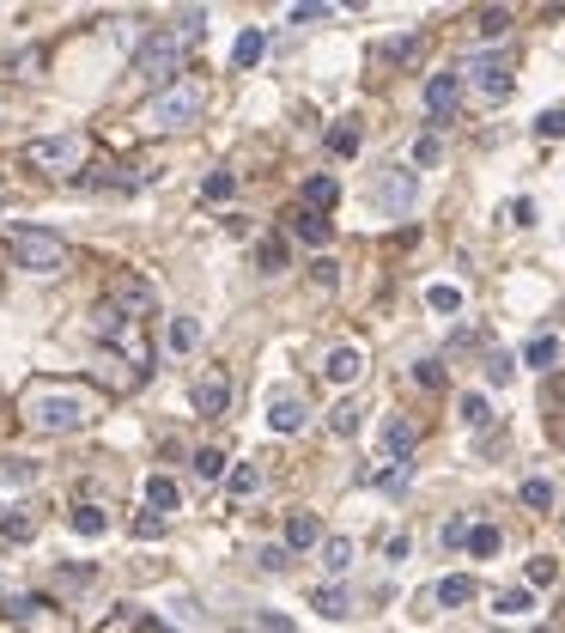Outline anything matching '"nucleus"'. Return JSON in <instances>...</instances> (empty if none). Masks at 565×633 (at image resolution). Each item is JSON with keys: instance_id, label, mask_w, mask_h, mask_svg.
<instances>
[{"instance_id": "obj_1", "label": "nucleus", "mask_w": 565, "mask_h": 633, "mask_svg": "<svg viewBox=\"0 0 565 633\" xmlns=\"http://www.w3.org/2000/svg\"><path fill=\"white\" fill-rule=\"evenodd\" d=\"M19 408H25V426H31V432H49V439L79 432V426L98 415V402H92L86 390H67V384H31Z\"/></svg>"}, {"instance_id": "obj_2", "label": "nucleus", "mask_w": 565, "mask_h": 633, "mask_svg": "<svg viewBox=\"0 0 565 633\" xmlns=\"http://www.w3.org/2000/svg\"><path fill=\"white\" fill-rule=\"evenodd\" d=\"M176 73H183V37H176V31L140 37V49H134V79L152 86V92H170Z\"/></svg>"}, {"instance_id": "obj_3", "label": "nucleus", "mask_w": 565, "mask_h": 633, "mask_svg": "<svg viewBox=\"0 0 565 633\" xmlns=\"http://www.w3.org/2000/svg\"><path fill=\"white\" fill-rule=\"evenodd\" d=\"M6 250H12V262H19L25 275H61L67 256H73L55 232H37V226H12V232H6Z\"/></svg>"}, {"instance_id": "obj_4", "label": "nucleus", "mask_w": 565, "mask_h": 633, "mask_svg": "<svg viewBox=\"0 0 565 633\" xmlns=\"http://www.w3.org/2000/svg\"><path fill=\"white\" fill-rule=\"evenodd\" d=\"M195 116H201V92H195V86H170V92H159V98H152V110H146V128L176 135V128H189Z\"/></svg>"}, {"instance_id": "obj_5", "label": "nucleus", "mask_w": 565, "mask_h": 633, "mask_svg": "<svg viewBox=\"0 0 565 633\" xmlns=\"http://www.w3.org/2000/svg\"><path fill=\"white\" fill-rule=\"evenodd\" d=\"M25 165L31 171H79L86 165V135H49V141H31L25 146Z\"/></svg>"}, {"instance_id": "obj_6", "label": "nucleus", "mask_w": 565, "mask_h": 633, "mask_svg": "<svg viewBox=\"0 0 565 633\" xmlns=\"http://www.w3.org/2000/svg\"><path fill=\"white\" fill-rule=\"evenodd\" d=\"M225 402H232V372L225 366H201L189 378V408L201 421H213V415H225Z\"/></svg>"}, {"instance_id": "obj_7", "label": "nucleus", "mask_w": 565, "mask_h": 633, "mask_svg": "<svg viewBox=\"0 0 565 633\" xmlns=\"http://www.w3.org/2000/svg\"><path fill=\"white\" fill-rule=\"evenodd\" d=\"M103 305H116L128 323H140V316L159 311V292H152V281H140V275H110V299Z\"/></svg>"}, {"instance_id": "obj_8", "label": "nucleus", "mask_w": 565, "mask_h": 633, "mask_svg": "<svg viewBox=\"0 0 565 633\" xmlns=\"http://www.w3.org/2000/svg\"><path fill=\"white\" fill-rule=\"evenodd\" d=\"M414 195H420V177L407 171V165H401V171H383V183H377V208L383 213H407Z\"/></svg>"}, {"instance_id": "obj_9", "label": "nucleus", "mask_w": 565, "mask_h": 633, "mask_svg": "<svg viewBox=\"0 0 565 633\" xmlns=\"http://www.w3.org/2000/svg\"><path fill=\"white\" fill-rule=\"evenodd\" d=\"M468 73H474V86H480L493 104H499V98H511V62H504V55H474V62H468Z\"/></svg>"}, {"instance_id": "obj_10", "label": "nucleus", "mask_w": 565, "mask_h": 633, "mask_svg": "<svg viewBox=\"0 0 565 633\" xmlns=\"http://www.w3.org/2000/svg\"><path fill=\"white\" fill-rule=\"evenodd\" d=\"M456 98H463V79H456V73H432V79H426V116H432V122H450V116H456Z\"/></svg>"}, {"instance_id": "obj_11", "label": "nucleus", "mask_w": 565, "mask_h": 633, "mask_svg": "<svg viewBox=\"0 0 565 633\" xmlns=\"http://www.w3.org/2000/svg\"><path fill=\"white\" fill-rule=\"evenodd\" d=\"M304 415H310V408H304L299 390H274V396H267V426H274V432H299Z\"/></svg>"}, {"instance_id": "obj_12", "label": "nucleus", "mask_w": 565, "mask_h": 633, "mask_svg": "<svg viewBox=\"0 0 565 633\" xmlns=\"http://www.w3.org/2000/svg\"><path fill=\"white\" fill-rule=\"evenodd\" d=\"M79 189H140L146 171H134V165H116V171H79L73 177Z\"/></svg>"}, {"instance_id": "obj_13", "label": "nucleus", "mask_w": 565, "mask_h": 633, "mask_svg": "<svg viewBox=\"0 0 565 633\" xmlns=\"http://www.w3.org/2000/svg\"><path fill=\"white\" fill-rule=\"evenodd\" d=\"M359 372H365V353L359 348H334L329 359H323V378H329V384H353Z\"/></svg>"}, {"instance_id": "obj_14", "label": "nucleus", "mask_w": 565, "mask_h": 633, "mask_svg": "<svg viewBox=\"0 0 565 633\" xmlns=\"http://www.w3.org/2000/svg\"><path fill=\"white\" fill-rule=\"evenodd\" d=\"M292 238H299V244H310V250H323L334 238V226L329 219H323V213H310V208H299L292 213Z\"/></svg>"}, {"instance_id": "obj_15", "label": "nucleus", "mask_w": 565, "mask_h": 633, "mask_svg": "<svg viewBox=\"0 0 565 633\" xmlns=\"http://www.w3.org/2000/svg\"><path fill=\"white\" fill-rule=\"evenodd\" d=\"M262 55H267V31H256V25H250V31L232 43V68H237V73H250L256 62H262Z\"/></svg>"}, {"instance_id": "obj_16", "label": "nucleus", "mask_w": 565, "mask_h": 633, "mask_svg": "<svg viewBox=\"0 0 565 633\" xmlns=\"http://www.w3.org/2000/svg\"><path fill=\"white\" fill-rule=\"evenodd\" d=\"M414 426L407 421H383V463H407V451H414Z\"/></svg>"}, {"instance_id": "obj_17", "label": "nucleus", "mask_w": 565, "mask_h": 633, "mask_svg": "<svg viewBox=\"0 0 565 633\" xmlns=\"http://www.w3.org/2000/svg\"><path fill=\"white\" fill-rule=\"evenodd\" d=\"M316 542H323V524H316L310 512H292V518H286V555H292V548H316Z\"/></svg>"}, {"instance_id": "obj_18", "label": "nucleus", "mask_w": 565, "mask_h": 633, "mask_svg": "<svg viewBox=\"0 0 565 633\" xmlns=\"http://www.w3.org/2000/svg\"><path fill=\"white\" fill-rule=\"evenodd\" d=\"M225 493H232V506L237 499H256V493H262V469H256V463H237L232 475H225Z\"/></svg>"}, {"instance_id": "obj_19", "label": "nucleus", "mask_w": 565, "mask_h": 633, "mask_svg": "<svg viewBox=\"0 0 565 633\" xmlns=\"http://www.w3.org/2000/svg\"><path fill=\"white\" fill-rule=\"evenodd\" d=\"M170 353H195L201 348V316H170Z\"/></svg>"}, {"instance_id": "obj_20", "label": "nucleus", "mask_w": 565, "mask_h": 633, "mask_svg": "<svg viewBox=\"0 0 565 633\" xmlns=\"http://www.w3.org/2000/svg\"><path fill=\"white\" fill-rule=\"evenodd\" d=\"M310 603H316L329 621H347V615H353V597H347L340 585H323V591H310Z\"/></svg>"}, {"instance_id": "obj_21", "label": "nucleus", "mask_w": 565, "mask_h": 633, "mask_svg": "<svg viewBox=\"0 0 565 633\" xmlns=\"http://www.w3.org/2000/svg\"><path fill=\"white\" fill-rule=\"evenodd\" d=\"M499 548H504L499 524H474V530H468V555H474V561H493Z\"/></svg>"}, {"instance_id": "obj_22", "label": "nucleus", "mask_w": 565, "mask_h": 633, "mask_svg": "<svg viewBox=\"0 0 565 633\" xmlns=\"http://www.w3.org/2000/svg\"><path fill=\"white\" fill-rule=\"evenodd\" d=\"M334 201H340V183H334V177H310V183H304V208L310 213L334 208Z\"/></svg>"}, {"instance_id": "obj_23", "label": "nucleus", "mask_w": 565, "mask_h": 633, "mask_svg": "<svg viewBox=\"0 0 565 633\" xmlns=\"http://www.w3.org/2000/svg\"><path fill=\"white\" fill-rule=\"evenodd\" d=\"M329 152L334 159H353V152H359V122H353V116H340L329 128Z\"/></svg>"}, {"instance_id": "obj_24", "label": "nucleus", "mask_w": 565, "mask_h": 633, "mask_svg": "<svg viewBox=\"0 0 565 633\" xmlns=\"http://www.w3.org/2000/svg\"><path fill=\"white\" fill-rule=\"evenodd\" d=\"M256 268H262V275H280V268H286V238H280V232H267L262 244H256Z\"/></svg>"}, {"instance_id": "obj_25", "label": "nucleus", "mask_w": 565, "mask_h": 633, "mask_svg": "<svg viewBox=\"0 0 565 633\" xmlns=\"http://www.w3.org/2000/svg\"><path fill=\"white\" fill-rule=\"evenodd\" d=\"M438 603H444V609H463V603H474V579H468V572L444 579V585H438Z\"/></svg>"}, {"instance_id": "obj_26", "label": "nucleus", "mask_w": 565, "mask_h": 633, "mask_svg": "<svg viewBox=\"0 0 565 633\" xmlns=\"http://www.w3.org/2000/svg\"><path fill=\"white\" fill-rule=\"evenodd\" d=\"M195 475L201 481H225V451H219V445H201L195 451Z\"/></svg>"}, {"instance_id": "obj_27", "label": "nucleus", "mask_w": 565, "mask_h": 633, "mask_svg": "<svg viewBox=\"0 0 565 633\" xmlns=\"http://www.w3.org/2000/svg\"><path fill=\"white\" fill-rule=\"evenodd\" d=\"M323 566H329L334 579H340V572L353 566V542H347V536H329V542H323Z\"/></svg>"}, {"instance_id": "obj_28", "label": "nucleus", "mask_w": 565, "mask_h": 633, "mask_svg": "<svg viewBox=\"0 0 565 633\" xmlns=\"http://www.w3.org/2000/svg\"><path fill=\"white\" fill-rule=\"evenodd\" d=\"M201 195H207V201H232V195H237V177L232 171H207V177H201Z\"/></svg>"}, {"instance_id": "obj_29", "label": "nucleus", "mask_w": 565, "mask_h": 633, "mask_svg": "<svg viewBox=\"0 0 565 633\" xmlns=\"http://www.w3.org/2000/svg\"><path fill=\"white\" fill-rule=\"evenodd\" d=\"M523 359H529L535 372H547V366H553V359H560V341H553V335H535L529 348H523Z\"/></svg>"}, {"instance_id": "obj_30", "label": "nucleus", "mask_w": 565, "mask_h": 633, "mask_svg": "<svg viewBox=\"0 0 565 633\" xmlns=\"http://www.w3.org/2000/svg\"><path fill=\"white\" fill-rule=\"evenodd\" d=\"M146 506H152V512H176V481L152 475V481H146Z\"/></svg>"}, {"instance_id": "obj_31", "label": "nucleus", "mask_w": 565, "mask_h": 633, "mask_svg": "<svg viewBox=\"0 0 565 633\" xmlns=\"http://www.w3.org/2000/svg\"><path fill=\"white\" fill-rule=\"evenodd\" d=\"M0 481H6V488H31L37 469H31L25 457H0Z\"/></svg>"}, {"instance_id": "obj_32", "label": "nucleus", "mask_w": 565, "mask_h": 633, "mask_svg": "<svg viewBox=\"0 0 565 633\" xmlns=\"http://www.w3.org/2000/svg\"><path fill=\"white\" fill-rule=\"evenodd\" d=\"M456 408H463V421H468V426H487V421H493V402H487L480 390H468V396L456 402Z\"/></svg>"}, {"instance_id": "obj_33", "label": "nucleus", "mask_w": 565, "mask_h": 633, "mask_svg": "<svg viewBox=\"0 0 565 633\" xmlns=\"http://www.w3.org/2000/svg\"><path fill=\"white\" fill-rule=\"evenodd\" d=\"M365 481H371V488H389V493H396V488H407V463H383V469H365Z\"/></svg>"}, {"instance_id": "obj_34", "label": "nucleus", "mask_w": 565, "mask_h": 633, "mask_svg": "<svg viewBox=\"0 0 565 633\" xmlns=\"http://www.w3.org/2000/svg\"><path fill=\"white\" fill-rule=\"evenodd\" d=\"M329 432L334 439H353V432H359V402H340V408L329 415Z\"/></svg>"}, {"instance_id": "obj_35", "label": "nucleus", "mask_w": 565, "mask_h": 633, "mask_svg": "<svg viewBox=\"0 0 565 633\" xmlns=\"http://www.w3.org/2000/svg\"><path fill=\"white\" fill-rule=\"evenodd\" d=\"M535 135H541V141H565V104L541 110V116H535Z\"/></svg>"}, {"instance_id": "obj_36", "label": "nucleus", "mask_w": 565, "mask_h": 633, "mask_svg": "<svg viewBox=\"0 0 565 633\" xmlns=\"http://www.w3.org/2000/svg\"><path fill=\"white\" fill-rule=\"evenodd\" d=\"M0 536H6V542H31L37 518H31V512H12V518H0Z\"/></svg>"}, {"instance_id": "obj_37", "label": "nucleus", "mask_w": 565, "mask_h": 633, "mask_svg": "<svg viewBox=\"0 0 565 633\" xmlns=\"http://www.w3.org/2000/svg\"><path fill=\"white\" fill-rule=\"evenodd\" d=\"M523 506H529V512H547V506H553V481L529 475V481H523Z\"/></svg>"}, {"instance_id": "obj_38", "label": "nucleus", "mask_w": 565, "mask_h": 633, "mask_svg": "<svg viewBox=\"0 0 565 633\" xmlns=\"http://www.w3.org/2000/svg\"><path fill=\"white\" fill-rule=\"evenodd\" d=\"M474 31H480V37H504V31H511V12H504V6H487V12L474 19Z\"/></svg>"}, {"instance_id": "obj_39", "label": "nucleus", "mask_w": 565, "mask_h": 633, "mask_svg": "<svg viewBox=\"0 0 565 633\" xmlns=\"http://www.w3.org/2000/svg\"><path fill=\"white\" fill-rule=\"evenodd\" d=\"M73 530H79V536H103V530H110V518H103L98 506H79V512H73Z\"/></svg>"}, {"instance_id": "obj_40", "label": "nucleus", "mask_w": 565, "mask_h": 633, "mask_svg": "<svg viewBox=\"0 0 565 633\" xmlns=\"http://www.w3.org/2000/svg\"><path fill=\"white\" fill-rule=\"evenodd\" d=\"M426 305L444 311V316H456V311H463V292H456V286H432V292H426Z\"/></svg>"}, {"instance_id": "obj_41", "label": "nucleus", "mask_w": 565, "mask_h": 633, "mask_svg": "<svg viewBox=\"0 0 565 633\" xmlns=\"http://www.w3.org/2000/svg\"><path fill=\"white\" fill-rule=\"evenodd\" d=\"M529 609H535V597L523 591V585H511V591L499 597V615H529Z\"/></svg>"}, {"instance_id": "obj_42", "label": "nucleus", "mask_w": 565, "mask_h": 633, "mask_svg": "<svg viewBox=\"0 0 565 633\" xmlns=\"http://www.w3.org/2000/svg\"><path fill=\"white\" fill-rule=\"evenodd\" d=\"M511 372H517L511 353H487V384H511Z\"/></svg>"}, {"instance_id": "obj_43", "label": "nucleus", "mask_w": 565, "mask_h": 633, "mask_svg": "<svg viewBox=\"0 0 565 633\" xmlns=\"http://www.w3.org/2000/svg\"><path fill=\"white\" fill-rule=\"evenodd\" d=\"M438 159H444V141H438V135H420V141H414V165H438Z\"/></svg>"}, {"instance_id": "obj_44", "label": "nucleus", "mask_w": 565, "mask_h": 633, "mask_svg": "<svg viewBox=\"0 0 565 633\" xmlns=\"http://www.w3.org/2000/svg\"><path fill=\"white\" fill-rule=\"evenodd\" d=\"M420 55V37H396V43H383V62H414Z\"/></svg>"}, {"instance_id": "obj_45", "label": "nucleus", "mask_w": 565, "mask_h": 633, "mask_svg": "<svg viewBox=\"0 0 565 633\" xmlns=\"http://www.w3.org/2000/svg\"><path fill=\"white\" fill-rule=\"evenodd\" d=\"M176 37H189V43H201L207 37V6H195V12H183V31Z\"/></svg>"}, {"instance_id": "obj_46", "label": "nucleus", "mask_w": 565, "mask_h": 633, "mask_svg": "<svg viewBox=\"0 0 565 633\" xmlns=\"http://www.w3.org/2000/svg\"><path fill=\"white\" fill-rule=\"evenodd\" d=\"M414 378H420L426 390H438V384H444V359H420V366H414Z\"/></svg>"}, {"instance_id": "obj_47", "label": "nucleus", "mask_w": 565, "mask_h": 633, "mask_svg": "<svg viewBox=\"0 0 565 633\" xmlns=\"http://www.w3.org/2000/svg\"><path fill=\"white\" fill-rule=\"evenodd\" d=\"M553 579H560V566L547 561V555H535L529 561V585H553Z\"/></svg>"}, {"instance_id": "obj_48", "label": "nucleus", "mask_w": 565, "mask_h": 633, "mask_svg": "<svg viewBox=\"0 0 565 633\" xmlns=\"http://www.w3.org/2000/svg\"><path fill=\"white\" fill-rule=\"evenodd\" d=\"M310 281H316V286H334V281H340V268L323 256V262H310Z\"/></svg>"}, {"instance_id": "obj_49", "label": "nucleus", "mask_w": 565, "mask_h": 633, "mask_svg": "<svg viewBox=\"0 0 565 633\" xmlns=\"http://www.w3.org/2000/svg\"><path fill=\"white\" fill-rule=\"evenodd\" d=\"M256 561H262V572H286V566H292V561H286V548H262Z\"/></svg>"}, {"instance_id": "obj_50", "label": "nucleus", "mask_w": 565, "mask_h": 633, "mask_svg": "<svg viewBox=\"0 0 565 633\" xmlns=\"http://www.w3.org/2000/svg\"><path fill=\"white\" fill-rule=\"evenodd\" d=\"M159 530H165V524H159V518H152V512H146V518H134V536H140V542H152V536H159Z\"/></svg>"}, {"instance_id": "obj_51", "label": "nucleus", "mask_w": 565, "mask_h": 633, "mask_svg": "<svg viewBox=\"0 0 565 633\" xmlns=\"http://www.w3.org/2000/svg\"><path fill=\"white\" fill-rule=\"evenodd\" d=\"M92 572H98V566H61V585H86Z\"/></svg>"}, {"instance_id": "obj_52", "label": "nucleus", "mask_w": 565, "mask_h": 633, "mask_svg": "<svg viewBox=\"0 0 565 633\" xmlns=\"http://www.w3.org/2000/svg\"><path fill=\"white\" fill-rule=\"evenodd\" d=\"M334 6H292V19H299V25H310V19H329Z\"/></svg>"}, {"instance_id": "obj_53", "label": "nucleus", "mask_w": 565, "mask_h": 633, "mask_svg": "<svg viewBox=\"0 0 565 633\" xmlns=\"http://www.w3.org/2000/svg\"><path fill=\"white\" fill-rule=\"evenodd\" d=\"M444 542H450V548H456V542H468V524H463V518H450V524H444Z\"/></svg>"}, {"instance_id": "obj_54", "label": "nucleus", "mask_w": 565, "mask_h": 633, "mask_svg": "<svg viewBox=\"0 0 565 633\" xmlns=\"http://www.w3.org/2000/svg\"><path fill=\"white\" fill-rule=\"evenodd\" d=\"M511 219H517V226H535V201H511Z\"/></svg>"}, {"instance_id": "obj_55", "label": "nucleus", "mask_w": 565, "mask_h": 633, "mask_svg": "<svg viewBox=\"0 0 565 633\" xmlns=\"http://www.w3.org/2000/svg\"><path fill=\"white\" fill-rule=\"evenodd\" d=\"M262 628H267V633H292V621H286V615H274V609H267V615H262Z\"/></svg>"}]
</instances>
